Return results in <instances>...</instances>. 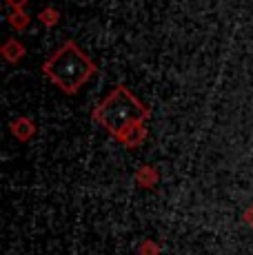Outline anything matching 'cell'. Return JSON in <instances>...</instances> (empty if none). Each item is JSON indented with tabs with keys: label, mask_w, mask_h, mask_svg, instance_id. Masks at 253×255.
Segmentation results:
<instances>
[{
	"label": "cell",
	"mask_w": 253,
	"mask_h": 255,
	"mask_svg": "<svg viewBox=\"0 0 253 255\" xmlns=\"http://www.w3.org/2000/svg\"><path fill=\"white\" fill-rule=\"evenodd\" d=\"M149 109L138 102L125 87H116L109 98L94 111V118L98 125H102L118 142L126 146H138L144 140V127Z\"/></svg>",
	"instance_id": "6da1fadb"
},
{
	"label": "cell",
	"mask_w": 253,
	"mask_h": 255,
	"mask_svg": "<svg viewBox=\"0 0 253 255\" xmlns=\"http://www.w3.org/2000/svg\"><path fill=\"white\" fill-rule=\"evenodd\" d=\"M45 76L65 93H76L96 73V65L78 49L76 42H65L45 62Z\"/></svg>",
	"instance_id": "7a4b0ae2"
},
{
	"label": "cell",
	"mask_w": 253,
	"mask_h": 255,
	"mask_svg": "<svg viewBox=\"0 0 253 255\" xmlns=\"http://www.w3.org/2000/svg\"><path fill=\"white\" fill-rule=\"evenodd\" d=\"M135 182L140 186H144V189H151V186L158 182V173H155V169H151V166H142V169H138V173H135Z\"/></svg>",
	"instance_id": "3957f363"
},
{
	"label": "cell",
	"mask_w": 253,
	"mask_h": 255,
	"mask_svg": "<svg viewBox=\"0 0 253 255\" xmlns=\"http://www.w3.org/2000/svg\"><path fill=\"white\" fill-rule=\"evenodd\" d=\"M11 131L16 133V138L18 140H29L33 135V125H31V120H27V118H20L18 122H13L11 125Z\"/></svg>",
	"instance_id": "277c9868"
},
{
	"label": "cell",
	"mask_w": 253,
	"mask_h": 255,
	"mask_svg": "<svg viewBox=\"0 0 253 255\" xmlns=\"http://www.w3.org/2000/svg\"><path fill=\"white\" fill-rule=\"evenodd\" d=\"M138 255H160V247L153 240H144L142 247L138 249Z\"/></svg>",
	"instance_id": "5b68a950"
},
{
	"label": "cell",
	"mask_w": 253,
	"mask_h": 255,
	"mask_svg": "<svg viewBox=\"0 0 253 255\" xmlns=\"http://www.w3.org/2000/svg\"><path fill=\"white\" fill-rule=\"evenodd\" d=\"M242 220H245V224H247V227H251V229H253V204H251V207L245 211V215H242Z\"/></svg>",
	"instance_id": "8992f818"
}]
</instances>
